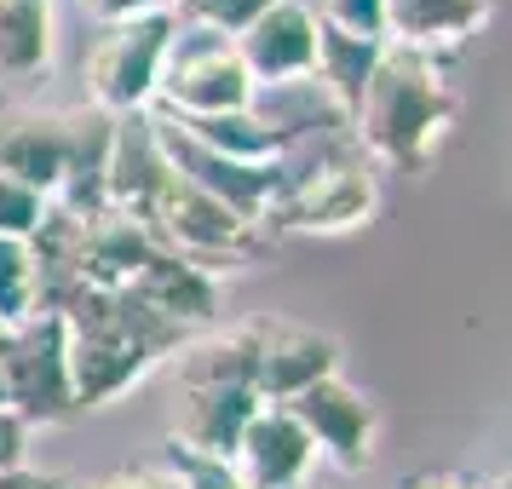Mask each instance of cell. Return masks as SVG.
<instances>
[{
    "instance_id": "1",
    "label": "cell",
    "mask_w": 512,
    "mask_h": 489,
    "mask_svg": "<svg viewBox=\"0 0 512 489\" xmlns=\"http://www.w3.org/2000/svg\"><path fill=\"white\" fill-rule=\"evenodd\" d=\"M455 127H461L455 52L380 41V58L351 104V133L363 156L392 173H426Z\"/></svg>"
},
{
    "instance_id": "2",
    "label": "cell",
    "mask_w": 512,
    "mask_h": 489,
    "mask_svg": "<svg viewBox=\"0 0 512 489\" xmlns=\"http://www.w3.org/2000/svg\"><path fill=\"white\" fill-rule=\"evenodd\" d=\"M64 357H70L75 409H104L127 386H139L162 357L185 346L190 334L179 323L156 317L127 288H81L64 311Z\"/></svg>"
},
{
    "instance_id": "3",
    "label": "cell",
    "mask_w": 512,
    "mask_h": 489,
    "mask_svg": "<svg viewBox=\"0 0 512 489\" xmlns=\"http://www.w3.org/2000/svg\"><path fill=\"white\" fill-rule=\"evenodd\" d=\"M277 190L265 202V236H340L369 225L380 208V173L351 127L277 144Z\"/></svg>"
},
{
    "instance_id": "4",
    "label": "cell",
    "mask_w": 512,
    "mask_h": 489,
    "mask_svg": "<svg viewBox=\"0 0 512 489\" xmlns=\"http://www.w3.org/2000/svg\"><path fill=\"white\" fill-rule=\"evenodd\" d=\"M110 133H116V116H104L93 104H81V110L12 104V110H0V173L35 190L41 202L93 213L104 208Z\"/></svg>"
},
{
    "instance_id": "5",
    "label": "cell",
    "mask_w": 512,
    "mask_h": 489,
    "mask_svg": "<svg viewBox=\"0 0 512 489\" xmlns=\"http://www.w3.org/2000/svg\"><path fill=\"white\" fill-rule=\"evenodd\" d=\"M259 392H254V346L248 323L208 328L190 334L173 351V432L167 438L190 455L231 461L242 426L254 420Z\"/></svg>"
},
{
    "instance_id": "6",
    "label": "cell",
    "mask_w": 512,
    "mask_h": 489,
    "mask_svg": "<svg viewBox=\"0 0 512 489\" xmlns=\"http://www.w3.org/2000/svg\"><path fill=\"white\" fill-rule=\"evenodd\" d=\"M254 81L236 58V41L225 29L202 24H173L162 75H156V110L167 116H225V110H248Z\"/></svg>"
},
{
    "instance_id": "7",
    "label": "cell",
    "mask_w": 512,
    "mask_h": 489,
    "mask_svg": "<svg viewBox=\"0 0 512 489\" xmlns=\"http://www.w3.org/2000/svg\"><path fill=\"white\" fill-rule=\"evenodd\" d=\"M0 386H6V409L24 426H64L75 415L58 311H29L24 323L0 328Z\"/></svg>"
},
{
    "instance_id": "8",
    "label": "cell",
    "mask_w": 512,
    "mask_h": 489,
    "mask_svg": "<svg viewBox=\"0 0 512 489\" xmlns=\"http://www.w3.org/2000/svg\"><path fill=\"white\" fill-rule=\"evenodd\" d=\"M150 231H156V242H162L167 254L190 259V265H202V271L254 265V259L271 248V236L259 231L254 219L231 213L219 196H208V190L185 185L179 173L167 179L162 202L150 208Z\"/></svg>"
},
{
    "instance_id": "9",
    "label": "cell",
    "mask_w": 512,
    "mask_h": 489,
    "mask_svg": "<svg viewBox=\"0 0 512 489\" xmlns=\"http://www.w3.org/2000/svg\"><path fill=\"white\" fill-rule=\"evenodd\" d=\"M167 41H173V12H144V18H121V24L98 29L93 52H87V93H93V110H104V116L150 110Z\"/></svg>"
},
{
    "instance_id": "10",
    "label": "cell",
    "mask_w": 512,
    "mask_h": 489,
    "mask_svg": "<svg viewBox=\"0 0 512 489\" xmlns=\"http://www.w3.org/2000/svg\"><path fill=\"white\" fill-rule=\"evenodd\" d=\"M282 409L300 420L311 449L328 455L340 472H363V466H369L374 438H380V403H374L363 386H351L340 369L323 374V380H311V386L294 392Z\"/></svg>"
},
{
    "instance_id": "11",
    "label": "cell",
    "mask_w": 512,
    "mask_h": 489,
    "mask_svg": "<svg viewBox=\"0 0 512 489\" xmlns=\"http://www.w3.org/2000/svg\"><path fill=\"white\" fill-rule=\"evenodd\" d=\"M248 346H254L259 403H288L311 380H323V374L340 369V340L323 334V328L288 323V317H254L248 323Z\"/></svg>"
},
{
    "instance_id": "12",
    "label": "cell",
    "mask_w": 512,
    "mask_h": 489,
    "mask_svg": "<svg viewBox=\"0 0 512 489\" xmlns=\"http://www.w3.org/2000/svg\"><path fill=\"white\" fill-rule=\"evenodd\" d=\"M311 461H317V449H311L305 426L282 403H259L231 449V472L248 489H294L305 484Z\"/></svg>"
},
{
    "instance_id": "13",
    "label": "cell",
    "mask_w": 512,
    "mask_h": 489,
    "mask_svg": "<svg viewBox=\"0 0 512 489\" xmlns=\"http://www.w3.org/2000/svg\"><path fill=\"white\" fill-rule=\"evenodd\" d=\"M167 179H173V167H167L162 144H156L150 110L116 116V133H110V156H104V202L150 225V208L162 202Z\"/></svg>"
},
{
    "instance_id": "14",
    "label": "cell",
    "mask_w": 512,
    "mask_h": 489,
    "mask_svg": "<svg viewBox=\"0 0 512 489\" xmlns=\"http://www.w3.org/2000/svg\"><path fill=\"white\" fill-rule=\"evenodd\" d=\"M127 294H133L139 305H150L156 317L179 323L185 334L213 328V323H219V311H225L219 277H213V271H202V265H190V259H179V254H167V248H156V254L133 271Z\"/></svg>"
},
{
    "instance_id": "15",
    "label": "cell",
    "mask_w": 512,
    "mask_h": 489,
    "mask_svg": "<svg viewBox=\"0 0 512 489\" xmlns=\"http://www.w3.org/2000/svg\"><path fill=\"white\" fill-rule=\"evenodd\" d=\"M236 58L248 81H282V75H305L317 58V18L305 12V0H271L254 24H242L231 35Z\"/></svg>"
},
{
    "instance_id": "16",
    "label": "cell",
    "mask_w": 512,
    "mask_h": 489,
    "mask_svg": "<svg viewBox=\"0 0 512 489\" xmlns=\"http://www.w3.org/2000/svg\"><path fill=\"white\" fill-rule=\"evenodd\" d=\"M156 248H162L156 231H150L144 219H133V213L110 208V202L93 208V213H81V231H75L81 288H127L133 271H139Z\"/></svg>"
},
{
    "instance_id": "17",
    "label": "cell",
    "mask_w": 512,
    "mask_h": 489,
    "mask_svg": "<svg viewBox=\"0 0 512 489\" xmlns=\"http://www.w3.org/2000/svg\"><path fill=\"white\" fill-rule=\"evenodd\" d=\"M248 116H254L277 144H294V139H311V133H340V127H351V110L328 93L311 70H305V75H282V81H259L254 93H248Z\"/></svg>"
},
{
    "instance_id": "18",
    "label": "cell",
    "mask_w": 512,
    "mask_h": 489,
    "mask_svg": "<svg viewBox=\"0 0 512 489\" xmlns=\"http://www.w3.org/2000/svg\"><path fill=\"white\" fill-rule=\"evenodd\" d=\"M489 0H386V41L426 52H455L466 35H478Z\"/></svg>"
},
{
    "instance_id": "19",
    "label": "cell",
    "mask_w": 512,
    "mask_h": 489,
    "mask_svg": "<svg viewBox=\"0 0 512 489\" xmlns=\"http://www.w3.org/2000/svg\"><path fill=\"white\" fill-rule=\"evenodd\" d=\"M52 64V0H0V81H35Z\"/></svg>"
},
{
    "instance_id": "20",
    "label": "cell",
    "mask_w": 512,
    "mask_h": 489,
    "mask_svg": "<svg viewBox=\"0 0 512 489\" xmlns=\"http://www.w3.org/2000/svg\"><path fill=\"white\" fill-rule=\"evenodd\" d=\"M374 58H380V41L317 24V58H311V75H317V81H323V87L340 98L346 110L357 104V93H363V81H369Z\"/></svg>"
},
{
    "instance_id": "21",
    "label": "cell",
    "mask_w": 512,
    "mask_h": 489,
    "mask_svg": "<svg viewBox=\"0 0 512 489\" xmlns=\"http://www.w3.org/2000/svg\"><path fill=\"white\" fill-rule=\"evenodd\" d=\"M173 121H179L196 144H208V150L231 156V162H271V156H277V139H271L248 110H225V116H173Z\"/></svg>"
},
{
    "instance_id": "22",
    "label": "cell",
    "mask_w": 512,
    "mask_h": 489,
    "mask_svg": "<svg viewBox=\"0 0 512 489\" xmlns=\"http://www.w3.org/2000/svg\"><path fill=\"white\" fill-rule=\"evenodd\" d=\"M35 311V259L24 236H0V328L24 323Z\"/></svg>"
},
{
    "instance_id": "23",
    "label": "cell",
    "mask_w": 512,
    "mask_h": 489,
    "mask_svg": "<svg viewBox=\"0 0 512 489\" xmlns=\"http://www.w3.org/2000/svg\"><path fill=\"white\" fill-rule=\"evenodd\" d=\"M305 12L323 29H346V35L386 41V0H305Z\"/></svg>"
},
{
    "instance_id": "24",
    "label": "cell",
    "mask_w": 512,
    "mask_h": 489,
    "mask_svg": "<svg viewBox=\"0 0 512 489\" xmlns=\"http://www.w3.org/2000/svg\"><path fill=\"white\" fill-rule=\"evenodd\" d=\"M162 466L179 478V489H248L242 478L231 472V461H213V455H190L179 443L167 438L162 443Z\"/></svg>"
},
{
    "instance_id": "25",
    "label": "cell",
    "mask_w": 512,
    "mask_h": 489,
    "mask_svg": "<svg viewBox=\"0 0 512 489\" xmlns=\"http://www.w3.org/2000/svg\"><path fill=\"white\" fill-rule=\"evenodd\" d=\"M271 0H173V24H202L236 35L242 24H254Z\"/></svg>"
},
{
    "instance_id": "26",
    "label": "cell",
    "mask_w": 512,
    "mask_h": 489,
    "mask_svg": "<svg viewBox=\"0 0 512 489\" xmlns=\"http://www.w3.org/2000/svg\"><path fill=\"white\" fill-rule=\"evenodd\" d=\"M41 196L35 190H24L18 179H6L0 173V236H29L35 225H41Z\"/></svg>"
},
{
    "instance_id": "27",
    "label": "cell",
    "mask_w": 512,
    "mask_h": 489,
    "mask_svg": "<svg viewBox=\"0 0 512 489\" xmlns=\"http://www.w3.org/2000/svg\"><path fill=\"white\" fill-rule=\"evenodd\" d=\"M93 484L98 489H179V478L156 461V466H116L110 478H93Z\"/></svg>"
},
{
    "instance_id": "28",
    "label": "cell",
    "mask_w": 512,
    "mask_h": 489,
    "mask_svg": "<svg viewBox=\"0 0 512 489\" xmlns=\"http://www.w3.org/2000/svg\"><path fill=\"white\" fill-rule=\"evenodd\" d=\"M81 12L98 24H121V18H144V12H173V0H81Z\"/></svg>"
},
{
    "instance_id": "29",
    "label": "cell",
    "mask_w": 512,
    "mask_h": 489,
    "mask_svg": "<svg viewBox=\"0 0 512 489\" xmlns=\"http://www.w3.org/2000/svg\"><path fill=\"white\" fill-rule=\"evenodd\" d=\"M24 455H29V426L12 415V409H0V472H18V466H29Z\"/></svg>"
},
{
    "instance_id": "30",
    "label": "cell",
    "mask_w": 512,
    "mask_h": 489,
    "mask_svg": "<svg viewBox=\"0 0 512 489\" xmlns=\"http://www.w3.org/2000/svg\"><path fill=\"white\" fill-rule=\"evenodd\" d=\"M403 489H478V478H472V472H449V466H438V472H415V478H403Z\"/></svg>"
},
{
    "instance_id": "31",
    "label": "cell",
    "mask_w": 512,
    "mask_h": 489,
    "mask_svg": "<svg viewBox=\"0 0 512 489\" xmlns=\"http://www.w3.org/2000/svg\"><path fill=\"white\" fill-rule=\"evenodd\" d=\"M0 489H52V478L35 466H18V472H0Z\"/></svg>"
},
{
    "instance_id": "32",
    "label": "cell",
    "mask_w": 512,
    "mask_h": 489,
    "mask_svg": "<svg viewBox=\"0 0 512 489\" xmlns=\"http://www.w3.org/2000/svg\"><path fill=\"white\" fill-rule=\"evenodd\" d=\"M52 489H98L93 478H52Z\"/></svg>"
},
{
    "instance_id": "33",
    "label": "cell",
    "mask_w": 512,
    "mask_h": 489,
    "mask_svg": "<svg viewBox=\"0 0 512 489\" xmlns=\"http://www.w3.org/2000/svg\"><path fill=\"white\" fill-rule=\"evenodd\" d=\"M478 489H512L507 478H478Z\"/></svg>"
},
{
    "instance_id": "34",
    "label": "cell",
    "mask_w": 512,
    "mask_h": 489,
    "mask_svg": "<svg viewBox=\"0 0 512 489\" xmlns=\"http://www.w3.org/2000/svg\"><path fill=\"white\" fill-rule=\"evenodd\" d=\"M0 409H6V386H0Z\"/></svg>"
},
{
    "instance_id": "35",
    "label": "cell",
    "mask_w": 512,
    "mask_h": 489,
    "mask_svg": "<svg viewBox=\"0 0 512 489\" xmlns=\"http://www.w3.org/2000/svg\"><path fill=\"white\" fill-rule=\"evenodd\" d=\"M294 489H311V484H294Z\"/></svg>"
}]
</instances>
